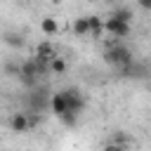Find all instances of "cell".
Here are the masks:
<instances>
[{"label": "cell", "mask_w": 151, "mask_h": 151, "mask_svg": "<svg viewBox=\"0 0 151 151\" xmlns=\"http://www.w3.org/2000/svg\"><path fill=\"white\" fill-rule=\"evenodd\" d=\"M45 71H47V61H40V59L35 57V59H31V61L21 64V68H19V76H21V83H26V85H33V83H38V78H40Z\"/></svg>", "instance_id": "obj_2"}, {"label": "cell", "mask_w": 151, "mask_h": 151, "mask_svg": "<svg viewBox=\"0 0 151 151\" xmlns=\"http://www.w3.org/2000/svg\"><path fill=\"white\" fill-rule=\"evenodd\" d=\"M35 57H38L40 61H47V64H50V61L54 59V52H52V47H50V45H40V47H38V52H35Z\"/></svg>", "instance_id": "obj_10"}, {"label": "cell", "mask_w": 151, "mask_h": 151, "mask_svg": "<svg viewBox=\"0 0 151 151\" xmlns=\"http://www.w3.org/2000/svg\"><path fill=\"white\" fill-rule=\"evenodd\" d=\"M109 17H116V19H120V21H127V24L132 21V12H130L127 7H116V9H113Z\"/></svg>", "instance_id": "obj_11"}, {"label": "cell", "mask_w": 151, "mask_h": 151, "mask_svg": "<svg viewBox=\"0 0 151 151\" xmlns=\"http://www.w3.org/2000/svg\"><path fill=\"white\" fill-rule=\"evenodd\" d=\"M104 61L111 66H118V68H130L132 66V52L120 42H111L104 52Z\"/></svg>", "instance_id": "obj_1"}, {"label": "cell", "mask_w": 151, "mask_h": 151, "mask_svg": "<svg viewBox=\"0 0 151 151\" xmlns=\"http://www.w3.org/2000/svg\"><path fill=\"white\" fill-rule=\"evenodd\" d=\"M50 109H52V113H57V118H61L64 113H68V99H66L64 90L61 92H54L50 97Z\"/></svg>", "instance_id": "obj_5"}, {"label": "cell", "mask_w": 151, "mask_h": 151, "mask_svg": "<svg viewBox=\"0 0 151 151\" xmlns=\"http://www.w3.org/2000/svg\"><path fill=\"white\" fill-rule=\"evenodd\" d=\"M101 31H104V21H101V19H97V17H90V33H92L94 38H99V35H101Z\"/></svg>", "instance_id": "obj_12"}, {"label": "cell", "mask_w": 151, "mask_h": 151, "mask_svg": "<svg viewBox=\"0 0 151 151\" xmlns=\"http://www.w3.org/2000/svg\"><path fill=\"white\" fill-rule=\"evenodd\" d=\"M7 42H9V45H21V38H17V35H7Z\"/></svg>", "instance_id": "obj_15"}, {"label": "cell", "mask_w": 151, "mask_h": 151, "mask_svg": "<svg viewBox=\"0 0 151 151\" xmlns=\"http://www.w3.org/2000/svg\"><path fill=\"white\" fill-rule=\"evenodd\" d=\"M40 31H42L45 35H54V33L59 31V24H57V19H54V17H45V19L40 21Z\"/></svg>", "instance_id": "obj_7"}, {"label": "cell", "mask_w": 151, "mask_h": 151, "mask_svg": "<svg viewBox=\"0 0 151 151\" xmlns=\"http://www.w3.org/2000/svg\"><path fill=\"white\" fill-rule=\"evenodd\" d=\"M137 5L142 9H146V12H151V0H137Z\"/></svg>", "instance_id": "obj_14"}, {"label": "cell", "mask_w": 151, "mask_h": 151, "mask_svg": "<svg viewBox=\"0 0 151 151\" xmlns=\"http://www.w3.org/2000/svg\"><path fill=\"white\" fill-rule=\"evenodd\" d=\"M47 104H50V99L45 97V90H38V92H33V97H31V106H38V111H42Z\"/></svg>", "instance_id": "obj_9"}, {"label": "cell", "mask_w": 151, "mask_h": 151, "mask_svg": "<svg viewBox=\"0 0 151 151\" xmlns=\"http://www.w3.org/2000/svg\"><path fill=\"white\" fill-rule=\"evenodd\" d=\"M104 31L111 33L113 38H125V35H130V24L120 21L116 17H109V19H104Z\"/></svg>", "instance_id": "obj_3"}, {"label": "cell", "mask_w": 151, "mask_h": 151, "mask_svg": "<svg viewBox=\"0 0 151 151\" xmlns=\"http://www.w3.org/2000/svg\"><path fill=\"white\" fill-rule=\"evenodd\" d=\"M73 33L76 35H87L90 33V17H78L73 21Z\"/></svg>", "instance_id": "obj_8"}, {"label": "cell", "mask_w": 151, "mask_h": 151, "mask_svg": "<svg viewBox=\"0 0 151 151\" xmlns=\"http://www.w3.org/2000/svg\"><path fill=\"white\" fill-rule=\"evenodd\" d=\"M9 125H12L14 132H26V130H28V118H26V113H14L12 120H9Z\"/></svg>", "instance_id": "obj_6"}, {"label": "cell", "mask_w": 151, "mask_h": 151, "mask_svg": "<svg viewBox=\"0 0 151 151\" xmlns=\"http://www.w3.org/2000/svg\"><path fill=\"white\" fill-rule=\"evenodd\" d=\"M50 71H54V73H64V71H66V61H64L61 57H54V59L50 61Z\"/></svg>", "instance_id": "obj_13"}, {"label": "cell", "mask_w": 151, "mask_h": 151, "mask_svg": "<svg viewBox=\"0 0 151 151\" xmlns=\"http://www.w3.org/2000/svg\"><path fill=\"white\" fill-rule=\"evenodd\" d=\"M64 94H66V99H68V113H83V109H85V97L80 94V90H76V87H66L64 90Z\"/></svg>", "instance_id": "obj_4"}, {"label": "cell", "mask_w": 151, "mask_h": 151, "mask_svg": "<svg viewBox=\"0 0 151 151\" xmlns=\"http://www.w3.org/2000/svg\"><path fill=\"white\" fill-rule=\"evenodd\" d=\"M52 2H61V0H52Z\"/></svg>", "instance_id": "obj_16"}]
</instances>
